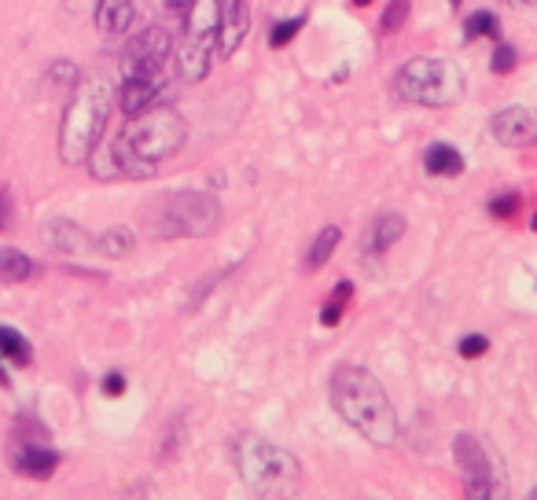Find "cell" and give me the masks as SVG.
<instances>
[{
    "label": "cell",
    "instance_id": "1",
    "mask_svg": "<svg viewBox=\"0 0 537 500\" xmlns=\"http://www.w3.org/2000/svg\"><path fill=\"white\" fill-rule=\"evenodd\" d=\"M188 140V122L173 107H151V111L129 118V125L118 133L107 151L115 162L118 177H151L162 162L177 155Z\"/></svg>",
    "mask_w": 537,
    "mask_h": 500
},
{
    "label": "cell",
    "instance_id": "2",
    "mask_svg": "<svg viewBox=\"0 0 537 500\" xmlns=\"http://www.w3.org/2000/svg\"><path fill=\"white\" fill-rule=\"evenodd\" d=\"M332 409L350 423L365 442L387 449L398 438V416L387 390L361 364H339L332 372Z\"/></svg>",
    "mask_w": 537,
    "mask_h": 500
},
{
    "label": "cell",
    "instance_id": "3",
    "mask_svg": "<svg viewBox=\"0 0 537 500\" xmlns=\"http://www.w3.org/2000/svg\"><path fill=\"white\" fill-rule=\"evenodd\" d=\"M115 107V89L107 78H85L74 89V100L63 111V125H59V159L67 166H81L89 162V155L100 144L107 118Z\"/></svg>",
    "mask_w": 537,
    "mask_h": 500
},
{
    "label": "cell",
    "instance_id": "4",
    "mask_svg": "<svg viewBox=\"0 0 537 500\" xmlns=\"http://www.w3.org/2000/svg\"><path fill=\"white\" fill-rule=\"evenodd\" d=\"M236 467H240L247 493H254V497L287 500L302 493V464L262 434L236 438Z\"/></svg>",
    "mask_w": 537,
    "mask_h": 500
},
{
    "label": "cell",
    "instance_id": "5",
    "mask_svg": "<svg viewBox=\"0 0 537 500\" xmlns=\"http://www.w3.org/2000/svg\"><path fill=\"white\" fill-rule=\"evenodd\" d=\"M468 92V78L453 59L442 56H416L398 70L394 96L420 107H457Z\"/></svg>",
    "mask_w": 537,
    "mask_h": 500
},
{
    "label": "cell",
    "instance_id": "6",
    "mask_svg": "<svg viewBox=\"0 0 537 500\" xmlns=\"http://www.w3.org/2000/svg\"><path fill=\"white\" fill-rule=\"evenodd\" d=\"M221 203L210 192H173L162 195L148 217V232L155 239H203L218 232Z\"/></svg>",
    "mask_w": 537,
    "mask_h": 500
},
{
    "label": "cell",
    "instance_id": "7",
    "mask_svg": "<svg viewBox=\"0 0 537 500\" xmlns=\"http://www.w3.org/2000/svg\"><path fill=\"white\" fill-rule=\"evenodd\" d=\"M453 460H457L460 475H464V497L490 500L501 493V482H504L501 460L475 434H457L453 438Z\"/></svg>",
    "mask_w": 537,
    "mask_h": 500
},
{
    "label": "cell",
    "instance_id": "8",
    "mask_svg": "<svg viewBox=\"0 0 537 500\" xmlns=\"http://www.w3.org/2000/svg\"><path fill=\"white\" fill-rule=\"evenodd\" d=\"M170 56H173L170 30L148 26V30L133 37L126 45V52H122V78H159Z\"/></svg>",
    "mask_w": 537,
    "mask_h": 500
},
{
    "label": "cell",
    "instance_id": "9",
    "mask_svg": "<svg viewBox=\"0 0 537 500\" xmlns=\"http://www.w3.org/2000/svg\"><path fill=\"white\" fill-rule=\"evenodd\" d=\"M490 133L501 148H534L537 144V107H504L490 118Z\"/></svg>",
    "mask_w": 537,
    "mask_h": 500
},
{
    "label": "cell",
    "instance_id": "10",
    "mask_svg": "<svg viewBox=\"0 0 537 500\" xmlns=\"http://www.w3.org/2000/svg\"><path fill=\"white\" fill-rule=\"evenodd\" d=\"M214 56H218V30H188L181 45V78L203 81Z\"/></svg>",
    "mask_w": 537,
    "mask_h": 500
},
{
    "label": "cell",
    "instance_id": "11",
    "mask_svg": "<svg viewBox=\"0 0 537 500\" xmlns=\"http://www.w3.org/2000/svg\"><path fill=\"white\" fill-rule=\"evenodd\" d=\"M159 78H122L118 107H122L126 118H137V114H144V111H151V107H159V103L170 100V89H166Z\"/></svg>",
    "mask_w": 537,
    "mask_h": 500
},
{
    "label": "cell",
    "instance_id": "12",
    "mask_svg": "<svg viewBox=\"0 0 537 500\" xmlns=\"http://www.w3.org/2000/svg\"><path fill=\"white\" fill-rule=\"evenodd\" d=\"M218 15H221V30H218L221 56H232L243 45L247 30H251V15H247L243 0H218Z\"/></svg>",
    "mask_w": 537,
    "mask_h": 500
},
{
    "label": "cell",
    "instance_id": "13",
    "mask_svg": "<svg viewBox=\"0 0 537 500\" xmlns=\"http://www.w3.org/2000/svg\"><path fill=\"white\" fill-rule=\"evenodd\" d=\"M405 236V217L401 214H379L372 225L365 228V236H361V254H387L398 239Z\"/></svg>",
    "mask_w": 537,
    "mask_h": 500
},
{
    "label": "cell",
    "instance_id": "14",
    "mask_svg": "<svg viewBox=\"0 0 537 500\" xmlns=\"http://www.w3.org/2000/svg\"><path fill=\"white\" fill-rule=\"evenodd\" d=\"M133 19H137L133 0H100V4H96V30H100L103 37L129 34Z\"/></svg>",
    "mask_w": 537,
    "mask_h": 500
},
{
    "label": "cell",
    "instance_id": "15",
    "mask_svg": "<svg viewBox=\"0 0 537 500\" xmlns=\"http://www.w3.org/2000/svg\"><path fill=\"white\" fill-rule=\"evenodd\" d=\"M12 464H15V471H19V475L45 482V478L56 475L59 453H56V449H45V445H23V449L15 453Z\"/></svg>",
    "mask_w": 537,
    "mask_h": 500
},
{
    "label": "cell",
    "instance_id": "16",
    "mask_svg": "<svg viewBox=\"0 0 537 500\" xmlns=\"http://www.w3.org/2000/svg\"><path fill=\"white\" fill-rule=\"evenodd\" d=\"M41 236H45L48 247L63 250V254H81V250H89V236L81 232V225L67 221V217H52L45 228H41Z\"/></svg>",
    "mask_w": 537,
    "mask_h": 500
},
{
    "label": "cell",
    "instance_id": "17",
    "mask_svg": "<svg viewBox=\"0 0 537 500\" xmlns=\"http://www.w3.org/2000/svg\"><path fill=\"white\" fill-rule=\"evenodd\" d=\"M423 170L431 177H460L464 173V155L453 144H431L423 151Z\"/></svg>",
    "mask_w": 537,
    "mask_h": 500
},
{
    "label": "cell",
    "instance_id": "18",
    "mask_svg": "<svg viewBox=\"0 0 537 500\" xmlns=\"http://www.w3.org/2000/svg\"><path fill=\"white\" fill-rule=\"evenodd\" d=\"M343 243V228L339 225H328V228H320L317 239H313V247L306 250V258H302V269L306 273H320L324 265H328V258L335 254V247Z\"/></svg>",
    "mask_w": 537,
    "mask_h": 500
},
{
    "label": "cell",
    "instance_id": "19",
    "mask_svg": "<svg viewBox=\"0 0 537 500\" xmlns=\"http://www.w3.org/2000/svg\"><path fill=\"white\" fill-rule=\"evenodd\" d=\"M34 276H37L34 258H26L23 250H15V247H0V280L23 284V280H34Z\"/></svg>",
    "mask_w": 537,
    "mask_h": 500
},
{
    "label": "cell",
    "instance_id": "20",
    "mask_svg": "<svg viewBox=\"0 0 537 500\" xmlns=\"http://www.w3.org/2000/svg\"><path fill=\"white\" fill-rule=\"evenodd\" d=\"M0 353H4V361H12L15 368H26V364L34 361V350H30L26 335H19V331L8 328V324H0Z\"/></svg>",
    "mask_w": 537,
    "mask_h": 500
},
{
    "label": "cell",
    "instance_id": "21",
    "mask_svg": "<svg viewBox=\"0 0 537 500\" xmlns=\"http://www.w3.org/2000/svg\"><path fill=\"white\" fill-rule=\"evenodd\" d=\"M133 232H129L126 225H118V228H107L100 239H96V250H100L103 258H126L129 250H133Z\"/></svg>",
    "mask_w": 537,
    "mask_h": 500
},
{
    "label": "cell",
    "instance_id": "22",
    "mask_svg": "<svg viewBox=\"0 0 537 500\" xmlns=\"http://www.w3.org/2000/svg\"><path fill=\"white\" fill-rule=\"evenodd\" d=\"M464 37H468V41H479V37L501 41V19L493 12H471L468 19H464Z\"/></svg>",
    "mask_w": 537,
    "mask_h": 500
},
{
    "label": "cell",
    "instance_id": "23",
    "mask_svg": "<svg viewBox=\"0 0 537 500\" xmlns=\"http://www.w3.org/2000/svg\"><path fill=\"white\" fill-rule=\"evenodd\" d=\"M354 298V284L350 280H339V287L332 291V298L324 302V309H320V324L324 328H335L339 320H343V313H346V302Z\"/></svg>",
    "mask_w": 537,
    "mask_h": 500
},
{
    "label": "cell",
    "instance_id": "24",
    "mask_svg": "<svg viewBox=\"0 0 537 500\" xmlns=\"http://www.w3.org/2000/svg\"><path fill=\"white\" fill-rule=\"evenodd\" d=\"M302 26H306V12L295 15V19H276V23L269 26V45H273V48H287L298 34H302Z\"/></svg>",
    "mask_w": 537,
    "mask_h": 500
},
{
    "label": "cell",
    "instance_id": "25",
    "mask_svg": "<svg viewBox=\"0 0 537 500\" xmlns=\"http://www.w3.org/2000/svg\"><path fill=\"white\" fill-rule=\"evenodd\" d=\"M409 8L412 0H387V12L379 19V30L383 34H398L401 26H405V19H409Z\"/></svg>",
    "mask_w": 537,
    "mask_h": 500
},
{
    "label": "cell",
    "instance_id": "26",
    "mask_svg": "<svg viewBox=\"0 0 537 500\" xmlns=\"http://www.w3.org/2000/svg\"><path fill=\"white\" fill-rule=\"evenodd\" d=\"M519 206H523V195L519 192H501L490 199V217H497V221H512L515 214H519Z\"/></svg>",
    "mask_w": 537,
    "mask_h": 500
},
{
    "label": "cell",
    "instance_id": "27",
    "mask_svg": "<svg viewBox=\"0 0 537 500\" xmlns=\"http://www.w3.org/2000/svg\"><path fill=\"white\" fill-rule=\"evenodd\" d=\"M515 63H519V52H515L512 45H504V41H497V48H493V56H490V70L493 74H512Z\"/></svg>",
    "mask_w": 537,
    "mask_h": 500
},
{
    "label": "cell",
    "instance_id": "28",
    "mask_svg": "<svg viewBox=\"0 0 537 500\" xmlns=\"http://www.w3.org/2000/svg\"><path fill=\"white\" fill-rule=\"evenodd\" d=\"M490 350V339L486 335H479V331H471V335H464L457 346V353L464 357V361H475V357H482V353Z\"/></svg>",
    "mask_w": 537,
    "mask_h": 500
},
{
    "label": "cell",
    "instance_id": "29",
    "mask_svg": "<svg viewBox=\"0 0 537 500\" xmlns=\"http://www.w3.org/2000/svg\"><path fill=\"white\" fill-rule=\"evenodd\" d=\"M103 394H107V398H122V394H126V375L122 372L103 375Z\"/></svg>",
    "mask_w": 537,
    "mask_h": 500
},
{
    "label": "cell",
    "instance_id": "30",
    "mask_svg": "<svg viewBox=\"0 0 537 500\" xmlns=\"http://www.w3.org/2000/svg\"><path fill=\"white\" fill-rule=\"evenodd\" d=\"M52 81H59V85H78V67L74 63H56L52 67Z\"/></svg>",
    "mask_w": 537,
    "mask_h": 500
},
{
    "label": "cell",
    "instance_id": "31",
    "mask_svg": "<svg viewBox=\"0 0 537 500\" xmlns=\"http://www.w3.org/2000/svg\"><path fill=\"white\" fill-rule=\"evenodd\" d=\"M12 192H8V188H0V232H4V228L12 225Z\"/></svg>",
    "mask_w": 537,
    "mask_h": 500
},
{
    "label": "cell",
    "instance_id": "32",
    "mask_svg": "<svg viewBox=\"0 0 537 500\" xmlns=\"http://www.w3.org/2000/svg\"><path fill=\"white\" fill-rule=\"evenodd\" d=\"M192 4H195V0H166V8H170V12H177V15H184Z\"/></svg>",
    "mask_w": 537,
    "mask_h": 500
},
{
    "label": "cell",
    "instance_id": "33",
    "mask_svg": "<svg viewBox=\"0 0 537 500\" xmlns=\"http://www.w3.org/2000/svg\"><path fill=\"white\" fill-rule=\"evenodd\" d=\"M508 4H515V8H537V0H508Z\"/></svg>",
    "mask_w": 537,
    "mask_h": 500
},
{
    "label": "cell",
    "instance_id": "34",
    "mask_svg": "<svg viewBox=\"0 0 537 500\" xmlns=\"http://www.w3.org/2000/svg\"><path fill=\"white\" fill-rule=\"evenodd\" d=\"M350 4H354V8H368V4H372V0H350Z\"/></svg>",
    "mask_w": 537,
    "mask_h": 500
},
{
    "label": "cell",
    "instance_id": "35",
    "mask_svg": "<svg viewBox=\"0 0 537 500\" xmlns=\"http://www.w3.org/2000/svg\"><path fill=\"white\" fill-rule=\"evenodd\" d=\"M0 383H4V387H8V372H4V368H0Z\"/></svg>",
    "mask_w": 537,
    "mask_h": 500
},
{
    "label": "cell",
    "instance_id": "36",
    "mask_svg": "<svg viewBox=\"0 0 537 500\" xmlns=\"http://www.w3.org/2000/svg\"><path fill=\"white\" fill-rule=\"evenodd\" d=\"M449 4H453V8H460V4H464V0H449Z\"/></svg>",
    "mask_w": 537,
    "mask_h": 500
},
{
    "label": "cell",
    "instance_id": "37",
    "mask_svg": "<svg viewBox=\"0 0 537 500\" xmlns=\"http://www.w3.org/2000/svg\"><path fill=\"white\" fill-rule=\"evenodd\" d=\"M530 500H537V486H534V489H530Z\"/></svg>",
    "mask_w": 537,
    "mask_h": 500
},
{
    "label": "cell",
    "instance_id": "38",
    "mask_svg": "<svg viewBox=\"0 0 537 500\" xmlns=\"http://www.w3.org/2000/svg\"><path fill=\"white\" fill-rule=\"evenodd\" d=\"M530 228H534V232H537V214H534V221H530Z\"/></svg>",
    "mask_w": 537,
    "mask_h": 500
}]
</instances>
